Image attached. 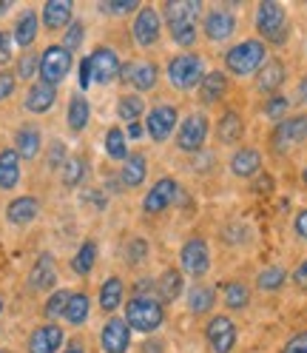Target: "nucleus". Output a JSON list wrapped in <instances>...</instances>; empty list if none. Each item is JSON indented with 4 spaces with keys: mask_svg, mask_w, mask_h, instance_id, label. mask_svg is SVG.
I'll use <instances>...</instances> for the list:
<instances>
[{
    "mask_svg": "<svg viewBox=\"0 0 307 353\" xmlns=\"http://www.w3.org/2000/svg\"><path fill=\"white\" fill-rule=\"evenodd\" d=\"M245 134V120L236 108H228V112L216 120V140L219 145H236Z\"/></svg>",
    "mask_w": 307,
    "mask_h": 353,
    "instance_id": "obj_22",
    "label": "nucleus"
},
{
    "mask_svg": "<svg viewBox=\"0 0 307 353\" xmlns=\"http://www.w3.org/2000/svg\"><path fill=\"white\" fill-rule=\"evenodd\" d=\"M43 148V131L37 125H20L14 134V151L20 160H34Z\"/></svg>",
    "mask_w": 307,
    "mask_h": 353,
    "instance_id": "obj_25",
    "label": "nucleus"
},
{
    "mask_svg": "<svg viewBox=\"0 0 307 353\" xmlns=\"http://www.w3.org/2000/svg\"><path fill=\"white\" fill-rule=\"evenodd\" d=\"M293 285L299 291H307V259L299 262V268L293 271Z\"/></svg>",
    "mask_w": 307,
    "mask_h": 353,
    "instance_id": "obj_54",
    "label": "nucleus"
},
{
    "mask_svg": "<svg viewBox=\"0 0 307 353\" xmlns=\"http://www.w3.org/2000/svg\"><path fill=\"white\" fill-rule=\"evenodd\" d=\"M92 83L97 85H108V83H114L120 77V69H123V63L117 57V52L112 46H97L92 54Z\"/></svg>",
    "mask_w": 307,
    "mask_h": 353,
    "instance_id": "obj_13",
    "label": "nucleus"
},
{
    "mask_svg": "<svg viewBox=\"0 0 307 353\" xmlns=\"http://www.w3.org/2000/svg\"><path fill=\"white\" fill-rule=\"evenodd\" d=\"M120 80L134 88V94H142V92L157 88L160 69H157V63H151V60H128L120 69Z\"/></svg>",
    "mask_w": 307,
    "mask_h": 353,
    "instance_id": "obj_11",
    "label": "nucleus"
},
{
    "mask_svg": "<svg viewBox=\"0 0 307 353\" xmlns=\"http://www.w3.org/2000/svg\"><path fill=\"white\" fill-rule=\"evenodd\" d=\"M72 52L69 49H63L60 43H52L49 49H43L40 54V65H37V74H40V83H46V85H60L65 77H69L72 72Z\"/></svg>",
    "mask_w": 307,
    "mask_h": 353,
    "instance_id": "obj_6",
    "label": "nucleus"
},
{
    "mask_svg": "<svg viewBox=\"0 0 307 353\" xmlns=\"http://www.w3.org/2000/svg\"><path fill=\"white\" fill-rule=\"evenodd\" d=\"M301 180H304V183H307V165H304V171H301Z\"/></svg>",
    "mask_w": 307,
    "mask_h": 353,
    "instance_id": "obj_61",
    "label": "nucleus"
},
{
    "mask_svg": "<svg viewBox=\"0 0 307 353\" xmlns=\"http://www.w3.org/2000/svg\"><path fill=\"white\" fill-rule=\"evenodd\" d=\"M202 29H205V37L211 43H225L233 37L236 32V14L225 6H219V9H211L202 20Z\"/></svg>",
    "mask_w": 307,
    "mask_h": 353,
    "instance_id": "obj_16",
    "label": "nucleus"
},
{
    "mask_svg": "<svg viewBox=\"0 0 307 353\" xmlns=\"http://www.w3.org/2000/svg\"><path fill=\"white\" fill-rule=\"evenodd\" d=\"M180 265H182V274L193 276V279H202L211 271V248L202 236H191L182 251H180Z\"/></svg>",
    "mask_w": 307,
    "mask_h": 353,
    "instance_id": "obj_12",
    "label": "nucleus"
},
{
    "mask_svg": "<svg viewBox=\"0 0 307 353\" xmlns=\"http://www.w3.org/2000/svg\"><path fill=\"white\" fill-rule=\"evenodd\" d=\"M282 353H307V330H299V334H293L288 342H284Z\"/></svg>",
    "mask_w": 307,
    "mask_h": 353,
    "instance_id": "obj_50",
    "label": "nucleus"
},
{
    "mask_svg": "<svg viewBox=\"0 0 307 353\" xmlns=\"http://www.w3.org/2000/svg\"><path fill=\"white\" fill-rule=\"evenodd\" d=\"M273 188V176L271 174H262L259 183H256V191H271Z\"/></svg>",
    "mask_w": 307,
    "mask_h": 353,
    "instance_id": "obj_57",
    "label": "nucleus"
},
{
    "mask_svg": "<svg viewBox=\"0 0 307 353\" xmlns=\"http://www.w3.org/2000/svg\"><path fill=\"white\" fill-rule=\"evenodd\" d=\"M145 174H148V160L142 157L140 151H131L128 157L123 160L120 183H123V188H140L145 183Z\"/></svg>",
    "mask_w": 307,
    "mask_h": 353,
    "instance_id": "obj_26",
    "label": "nucleus"
},
{
    "mask_svg": "<svg viewBox=\"0 0 307 353\" xmlns=\"http://www.w3.org/2000/svg\"><path fill=\"white\" fill-rule=\"evenodd\" d=\"M54 103H57V88L46 85V83H34V85H29V92H26L23 108L29 114H46V112H52Z\"/></svg>",
    "mask_w": 307,
    "mask_h": 353,
    "instance_id": "obj_23",
    "label": "nucleus"
},
{
    "mask_svg": "<svg viewBox=\"0 0 307 353\" xmlns=\"http://www.w3.org/2000/svg\"><path fill=\"white\" fill-rule=\"evenodd\" d=\"M94 265H97V242L94 239H85L83 245L77 248L74 259H72V271L77 276H89L94 271Z\"/></svg>",
    "mask_w": 307,
    "mask_h": 353,
    "instance_id": "obj_37",
    "label": "nucleus"
},
{
    "mask_svg": "<svg viewBox=\"0 0 307 353\" xmlns=\"http://www.w3.org/2000/svg\"><path fill=\"white\" fill-rule=\"evenodd\" d=\"M142 137H145V125H142V123H128L125 140H142Z\"/></svg>",
    "mask_w": 307,
    "mask_h": 353,
    "instance_id": "obj_55",
    "label": "nucleus"
},
{
    "mask_svg": "<svg viewBox=\"0 0 307 353\" xmlns=\"http://www.w3.org/2000/svg\"><path fill=\"white\" fill-rule=\"evenodd\" d=\"M145 112H148V108H145V103H142L140 94H123L117 100V117L123 123H140V117Z\"/></svg>",
    "mask_w": 307,
    "mask_h": 353,
    "instance_id": "obj_38",
    "label": "nucleus"
},
{
    "mask_svg": "<svg viewBox=\"0 0 307 353\" xmlns=\"http://www.w3.org/2000/svg\"><path fill=\"white\" fill-rule=\"evenodd\" d=\"M304 120H307V117H304Z\"/></svg>",
    "mask_w": 307,
    "mask_h": 353,
    "instance_id": "obj_64",
    "label": "nucleus"
},
{
    "mask_svg": "<svg viewBox=\"0 0 307 353\" xmlns=\"http://www.w3.org/2000/svg\"><path fill=\"white\" fill-rule=\"evenodd\" d=\"M97 302L105 314H114L117 307L125 302V282L120 276H108L103 285H100V294H97Z\"/></svg>",
    "mask_w": 307,
    "mask_h": 353,
    "instance_id": "obj_29",
    "label": "nucleus"
},
{
    "mask_svg": "<svg viewBox=\"0 0 307 353\" xmlns=\"http://www.w3.org/2000/svg\"><path fill=\"white\" fill-rule=\"evenodd\" d=\"M205 339H208V347L213 353H231L236 347V325L231 316H213L208 325H205Z\"/></svg>",
    "mask_w": 307,
    "mask_h": 353,
    "instance_id": "obj_15",
    "label": "nucleus"
},
{
    "mask_svg": "<svg viewBox=\"0 0 307 353\" xmlns=\"http://www.w3.org/2000/svg\"><path fill=\"white\" fill-rule=\"evenodd\" d=\"M284 80H288V69H284V60L279 57H268L265 65L256 72V92L259 94H279V88L284 85Z\"/></svg>",
    "mask_w": 307,
    "mask_h": 353,
    "instance_id": "obj_19",
    "label": "nucleus"
},
{
    "mask_svg": "<svg viewBox=\"0 0 307 353\" xmlns=\"http://www.w3.org/2000/svg\"><path fill=\"white\" fill-rule=\"evenodd\" d=\"M301 143H307V120L304 117H284L276 123L273 134H271V148L276 154H290Z\"/></svg>",
    "mask_w": 307,
    "mask_h": 353,
    "instance_id": "obj_7",
    "label": "nucleus"
},
{
    "mask_svg": "<svg viewBox=\"0 0 307 353\" xmlns=\"http://www.w3.org/2000/svg\"><path fill=\"white\" fill-rule=\"evenodd\" d=\"M162 12H165L162 20L168 23L171 40L182 49L196 46V34H200L196 20H200V14H202L200 0H168V3L162 6Z\"/></svg>",
    "mask_w": 307,
    "mask_h": 353,
    "instance_id": "obj_1",
    "label": "nucleus"
},
{
    "mask_svg": "<svg viewBox=\"0 0 307 353\" xmlns=\"http://www.w3.org/2000/svg\"><path fill=\"white\" fill-rule=\"evenodd\" d=\"M125 325L131 330H140V334H154L162 322H165V311L162 302L154 296H131L125 302Z\"/></svg>",
    "mask_w": 307,
    "mask_h": 353,
    "instance_id": "obj_5",
    "label": "nucleus"
},
{
    "mask_svg": "<svg viewBox=\"0 0 307 353\" xmlns=\"http://www.w3.org/2000/svg\"><path fill=\"white\" fill-rule=\"evenodd\" d=\"M14 9V3H0V14H9Z\"/></svg>",
    "mask_w": 307,
    "mask_h": 353,
    "instance_id": "obj_60",
    "label": "nucleus"
},
{
    "mask_svg": "<svg viewBox=\"0 0 307 353\" xmlns=\"http://www.w3.org/2000/svg\"><path fill=\"white\" fill-rule=\"evenodd\" d=\"M140 6L142 3H137V0H123V3H100V9L108 12V14H131V12L137 14Z\"/></svg>",
    "mask_w": 307,
    "mask_h": 353,
    "instance_id": "obj_48",
    "label": "nucleus"
},
{
    "mask_svg": "<svg viewBox=\"0 0 307 353\" xmlns=\"http://www.w3.org/2000/svg\"><path fill=\"white\" fill-rule=\"evenodd\" d=\"M208 134H211V123L202 112H193L182 120L180 131H177V145L180 151H188V154H196L202 151L205 143H208Z\"/></svg>",
    "mask_w": 307,
    "mask_h": 353,
    "instance_id": "obj_10",
    "label": "nucleus"
},
{
    "mask_svg": "<svg viewBox=\"0 0 307 353\" xmlns=\"http://www.w3.org/2000/svg\"><path fill=\"white\" fill-rule=\"evenodd\" d=\"M57 282V262L52 254H40L29 271V288L32 291H52Z\"/></svg>",
    "mask_w": 307,
    "mask_h": 353,
    "instance_id": "obj_21",
    "label": "nucleus"
},
{
    "mask_svg": "<svg viewBox=\"0 0 307 353\" xmlns=\"http://www.w3.org/2000/svg\"><path fill=\"white\" fill-rule=\"evenodd\" d=\"M177 196H180V183L173 180V176H160V180L151 185V191L145 194L142 211L145 214H162L165 208H171L177 203Z\"/></svg>",
    "mask_w": 307,
    "mask_h": 353,
    "instance_id": "obj_14",
    "label": "nucleus"
},
{
    "mask_svg": "<svg viewBox=\"0 0 307 353\" xmlns=\"http://www.w3.org/2000/svg\"><path fill=\"white\" fill-rule=\"evenodd\" d=\"M37 32H40V17H37V12H23L17 17V23H14V32H12V37H14V46H20V49H32V43L37 40Z\"/></svg>",
    "mask_w": 307,
    "mask_h": 353,
    "instance_id": "obj_28",
    "label": "nucleus"
},
{
    "mask_svg": "<svg viewBox=\"0 0 307 353\" xmlns=\"http://www.w3.org/2000/svg\"><path fill=\"white\" fill-rule=\"evenodd\" d=\"M14 85H17V77L12 72H6V69H0V103L14 94Z\"/></svg>",
    "mask_w": 307,
    "mask_h": 353,
    "instance_id": "obj_51",
    "label": "nucleus"
},
{
    "mask_svg": "<svg viewBox=\"0 0 307 353\" xmlns=\"http://www.w3.org/2000/svg\"><path fill=\"white\" fill-rule=\"evenodd\" d=\"M40 20H43V26H46L49 32L69 29L72 20H74V6L69 3V0H49V3H43Z\"/></svg>",
    "mask_w": 307,
    "mask_h": 353,
    "instance_id": "obj_20",
    "label": "nucleus"
},
{
    "mask_svg": "<svg viewBox=\"0 0 307 353\" xmlns=\"http://www.w3.org/2000/svg\"><path fill=\"white\" fill-rule=\"evenodd\" d=\"M89 85H92V60L83 57V60H80V88L85 92Z\"/></svg>",
    "mask_w": 307,
    "mask_h": 353,
    "instance_id": "obj_53",
    "label": "nucleus"
},
{
    "mask_svg": "<svg viewBox=\"0 0 307 353\" xmlns=\"http://www.w3.org/2000/svg\"><path fill=\"white\" fill-rule=\"evenodd\" d=\"M12 57H14V37L12 32L0 29V65H9Z\"/></svg>",
    "mask_w": 307,
    "mask_h": 353,
    "instance_id": "obj_47",
    "label": "nucleus"
},
{
    "mask_svg": "<svg viewBox=\"0 0 307 353\" xmlns=\"http://www.w3.org/2000/svg\"><path fill=\"white\" fill-rule=\"evenodd\" d=\"M222 299L231 311H242V307L251 305V288L245 282H228L222 288Z\"/></svg>",
    "mask_w": 307,
    "mask_h": 353,
    "instance_id": "obj_40",
    "label": "nucleus"
},
{
    "mask_svg": "<svg viewBox=\"0 0 307 353\" xmlns=\"http://www.w3.org/2000/svg\"><path fill=\"white\" fill-rule=\"evenodd\" d=\"M216 305V291L211 288V285H193V288L188 291V311L202 316V314H211Z\"/></svg>",
    "mask_w": 307,
    "mask_h": 353,
    "instance_id": "obj_36",
    "label": "nucleus"
},
{
    "mask_svg": "<svg viewBox=\"0 0 307 353\" xmlns=\"http://www.w3.org/2000/svg\"><path fill=\"white\" fill-rule=\"evenodd\" d=\"M131 34L140 49H151L157 46L162 37V14L154 6H140V12L134 14V23H131Z\"/></svg>",
    "mask_w": 307,
    "mask_h": 353,
    "instance_id": "obj_9",
    "label": "nucleus"
},
{
    "mask_svg": "<svg viewBox=\"0 0 307 353\" xmlns=\"http://www.w3.org/2000/svg\"><path fill=\"white\" fill-rule=\"evenodd\" d=\"M63 353H85V347L80 345V342H72V345H65V350Z\"/></svg>",
    "mask_w": 307,
    "mask_h": 353,
    "instance_id": "obj_59",
    "label": "nucleus"
},
{
    "mask_svg": "<svg viewBox=\"0 0 307 353\" xmlns=\"http://www.w3.org/2000/svg\"><path fill=\"white\" fill-rule=\"evenodd\" d=\"M37 65H40V57H37L34 52H26L23 57L17 60V72H14V77H20V80H32V77L37 74Z\"/></svg>",
    "mask_w": 307,
    "mask_h": 353,
    "instance_id": "obj_45",
    "label": "nucleus"
},
{
    "mask_svg": "<svg viewBox=\"0 0 307 353\" xmlns=\"http://www.w3.org/2000/svg\"><path fill=\"white\" fill-rule=\"evenodd\" d=\"M65 342V334L63 327L54 325V322H46L32 330V336L26 342V353H57Z\"/></svg>",
    "mask_w": 307,
    "mask_h": 353,
    "instance_id": "obj_18",
    "label": "nucleus"
},
{
    "mask_svg": "<svg viewBox=\"0 0 307 353\" xmlns=\"http://www.w3.org/2000/svg\"><path fill=\"white\" fill-rule=\"evenodd\" d=\"M100 347L103 353H128L131 347V327L123 316H112L100 330Z\"/></svg>",
    "mask_w": 307,
    "mask_h": 353,
    "instance_id": "obj_17",
    "label": "nucleus"
},
{
    "mask_svg": "<svg viewBox=\"0 0 307 353\" xmlns=\"http://www.w3.org/2000/svg\"><path fill=\"white\" fill-rule=\"evenodd\" d=\"M200 94L205 103H219L228 94V74L225 72H205L200 83Z\"/></svg>",
    "mask_w": 307,
    "mask_h": 353,
    "instance_id": "obj_35",
    "label": "nucleus"
},
{
    "mask_svg": "<svg viewBox=\"0 0 307 353\" xmlns=\"http://www.w3.org/2000/svg\"><path fill=\"white\" fill-rule=\"evenodd\" d=\"M296 94H299V103H304V105H307V74L299 80V85H296Z\"/></svg>",
    "mask_w": 307,
    "mask_h": 353,
    "instance_id": "obj_58",
    "label": "nucleus"
},
{
    "mask_svg": "<svg viewBox=\"0 0 307 353\" xmlns=\"http://www.w3.org/2000/svg\"><path fill=\"white\" fill-rule=\"evenodd\" d=\"M89 314H92V299H89V294L72 291V299H69V305H65L63 319L69 322V325H74V327H80V325L89 322Z\"/></svg>",
    "mask_w": 307,
    "mask_h": 353,
    "instance_id": "obj_33",
    "label": "nucleus"
},
{
    "mask_svg": "<svg viewBox=\"0 0 307 353\" xmlns=\"http://www.w3.org/2000/svg\"><path fill=\"white\" fill-rule=\"evenodd\" d=\"M265 60H268V43H262L259 37H248L228 49L225 69L233 77H253L265 65Z\"/></svg>",
    "mask_w": 307,
    "mask_h": 353,
    "instance_id": "obj_2",
    "label": "nucleus"
},
{
    "mask_svg": "<svg viewBox=\"0 0 307 353\" xmlns=\"http://www.w3.org/2000/svg\"><path fill=\"white\" fill-rule=\"evenodd\" d=\"M65 160H69V154H65V145H63L60 140H54V143L49 145V160H46V163H49V168H52V171H57V168H63V163H65Z\"/></svg>",
    "mask_w": 307,
    "mask_h": 353,
    "instance_id": "obj_49",
    "label": "nucleus"
},
{
    "mask_svg": "<svg viewBox=\"0 0 307 353\" xmlns=\"http://www.w3.org/2000/svg\"><path fill=\"white\" fill-rule=\"evenodd\" d=\"M85 176H89V163H85L80 154H69V160L63 163L60 168V180L65 188H77L85 183Z\"/></svg>",
    "mask_w": 307,
    "mask_h": 353,
    "instance_id": "obj_34",
    "label": "nucleus"
},
{
    "mask_svg": "<svg viewBox=\"0 0 307 353\" xmlns=\"http://www.w3.org/2000/svg\"><path fill=\"white\" fill-rule=\"evenodd\" d=\"M185 291V279H182V271L177 268H165L157 279V294H160V302H177Z\"/></svg>",
    "mask_w": 307,
    "mask_h": 353,
    "instance_id": "obj_31",
    "label": "nucleus"
},
{
    "mask_svg": "<svg viewBox=\"0 0 307 353\" xmlns=\"http://www.w3.org/2000/svg\"><path fill=\"white\" fill-rule=\"evenodd\" d=\"M145 256H148V242H145L142 236H134V239H131L128 245H125V259H128L131 265H140Z\"/></svg>",
    "mask_w": 307,
    "mask_h": 353,
    "instance_id": "obj_46",
    "label": "nucleus"
},
{
    "mask_svg": "<svg viewBox=\"0 0 307 353\" xmlns=\"http://www.w3.org/2000/svg\"><path fill=\"white\" fill-rule=\"evenodd\" d=\"M65 123H69V128L74 131V134H80V131H85V125L92 123V103L85 100V94H72L69 100V112H65Z\"/></svg>",
    "mask_w": 307,
    "mask_h": 353,
    "instance_id": "obj_30",
    "label": "nucleus"
},
{
    "mask_svg": "<svg viewBox=\"0 0 307 353\" xmlns=\"http://www.w3.org/2000/svg\"><path fill=\"white\" fill-rule=\"evenodd\" d=\"M20 183V157L14 148L0 151V191H12Z\"/></svg>",
    "mask_w": 307,
    "mask_h": 353,
    "instance_id": "obj_32",
    "label": "nucleus"
},
{
    "mask_svg": "<svg viewBox=\"0 0 307 353\" xmlns=\"http://www.w3.org/2000/svg\"><path fill=\"white\" fill-rule=\"evenodd\" d=\"M69 299H72V291H65V288L52 291V296L46 299V305H43V314H46V319L49 322L60 319L65 314V305H69Z\"/></svg>",
    "mask_w": 307,
    "mask_h": 353,
    "instance_id": "obj_42",
    "label": "nucleus"
},
{
    "mask_svg": "<svg viewBox=\"0 0 307 353\" xmlns=\"http://www.w3.org/2000/svg\"><path fill=\"white\" fill-rule=\"evenodd\" d=\"M37 214H40V200L37 196H17V200H12L6 205V219L17 228L34 223Z\"/></svg>",
    "mask_w": 307,
    "mask_h": 353,
    "instance_id": "obj_24",
    "label": "nucleus"
},
{
    "mask_svg": "<svg viewBox=\"0 0 307 353\" xmlns=\"http://www.w3.org/2000/svg\"><path fill=\"white\" fill-rule=\"evenodd\" d=\"M256 32L262 43H271V46H284L290 37V20L282 3L276 0H265V3L256 6Z\"/></svg>",
    "mask_w": 307,
    "mask_h": 353,
    "instance_id": "obj_3",
    "label": "nucleus"
},
{
    "mask_svg": "<svg viewBox=\"0 0 307 353\" xmlns=\"http://www.w3.org/2000/svg\"><path fill=\"white\" fill-rule=\"evenodd\" d=\"M0 353H6V350H0Z\"/></svg>",
    "mask_w": 307,
    "mask_h": 353,
    "instance_id": "obj_63",
    "label": "nucleus"
},
{
    "mask_svg": "<svg viewBox=\"0 0 307 353\" xmlns=\"http://www.w3.org/2000/svg\"><path fill=\"white\" fill-rule=\"evenodd\" d=\"M140 353H165V342L162 339H145Z\"/></svg>",
    "mask_w": 307,
    "mask_h": 353,
    "instance_id": "obj_56",
    "label": "nucleus"
},
{
    "mask_svg": "<svg viewBox=\"0 0 307 353\" xmlns=\"http://www.w3.org/2000/svg\"><path fill=\"white\" fill-rule=\"evenodd\" d=\"M284 279H288L284 268H279V265H271V268L259 271V276H256V288H259V291H265V294H273V291H279L282 285H284Z\"/></svg>",
    "mask_w": 307,
    "mask_h": 353,
    "instance_id": "obj_41",
    "label": "nucleus"
},
{
    "mask_svg": "<svg viewBox=\"0 0 307 353\" xmlns=\"http://www.w3.org/2000/svg\"><path fill=\"white\" fill-rule=\"evenodd\" d=\"M83 37H85V26L80 23V20H72V26L65 29L60 46H63V49H69V52H74V49L83 46Z\"/></svg>",
    "mask_w": 307,
    "mask_h": 353,
    "instance_id": "obj_44",
    "label": "nucleus"
},
{
    "mask_svg": "<svg viewBox=\"0 0 307 353\" xmlns=\"http://www.w3.org/2000/svg\"><path fill=\"white\" fill-rule=\"evenodd\" d=\"M103 145H105V154L112 157L114 163H123L125 157H128V143H125V131L120 128V125H112L105 131V140H103Z\"/></svg>",
    "mask_w": 307,
    "mask_h": 353,
    "instance_id": "obj_39",
    "label": "nucleus"
},
{
    "mask_svg": "<svg viewBox=\"0 0 307 353\" xmlns=\"http://www.w3.org/2000/svg\"><path fill=\"white\" fill-rule=\"evenodd\" d=\"M165 74L177 92H193V88H200V83L205 77V60H202V54L182 52L168 60Z\"/></svg>",
    "mask_w": 307,
    "mask_h": 353,
    "instance_id": "obj_4",
    "label": "nucleus"
},
{
    "mask_svg": "<svg viewBox=\"0 0 307 353\" xmlns=\"http://www.w3.org/2000/svg\"><path fill=\"white\" fill-rule=\"evenodd\" d=\"M262 171V154L259 148H239L231 157V174L239 176V180H248V176H256Z\"/></svg>",
    "mask_w": 307,
    "mask_h": 353,
    "instance_id": "obj_27",
    "label": "nucleus"
},
{
    "mask_svg": "<svg viewBox=\"0 0 307 353\" xmlns=\"http://www.w3.org/2000/svg\"><path fill=\"white\" fill-rule=\"evenodd\" d=\"M180 123V108L177 105H168V103H160L145 112V134L154 140V143H165L173 128Z\"/></svg>",
    "mask_w": 307,
    "mask_h": 353,
    "instance_id": "obj_8",
    "label": "nucleus"
},
{
    "mask_svg": "<svg viewBox=\"0 0 307 353\" xmlns=\"http://www.w3.org/2000/svg\"><path fill=\"white\" fill-rule=\"evenodd\" d=\"M293 231H296L299 239L307 242V208H301V211L293 216Z\"/></svg>",
    "mask_w": 307,
    "mask_h": 353,
    "instance_id": "obj_52",
    "label": "nucleus"
},
{
    "mask_svg": "<svg viewBox=\"0 0 307 353\" xmlns=\"http://www.w3.org/2000/svg\"><path fill=\"white\" fill-rule=\"evenodd\" d=\"M0 314H3V296H0Z\"/></svg>",
    "mask_w": 307,
    "mask_h": 353,
    "instance_id": "obj_62",
    "label": "nucleus"
},
{
    "mask_svg": "<svg viewBox=\"0 0 307 353\" xmlns=\"http://www.w3.org/2000/svg\"><path fill=\"white\" fill-rule=\"evenodd\" d=\"M288 112H290V100L284 94H273V97L265 100V105H262V114H265L268 120H273V123H282L284 117H288Z\"/></svg>",
    "mask_w": 307,
    "mask_h": 353,
    "instance_id": "obj_43",
    "label": "nucleus"
}]
</instances>
